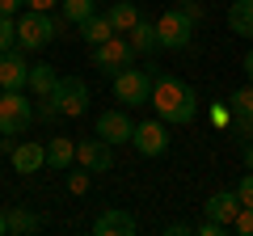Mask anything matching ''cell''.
I'll return each instance as SVG.
<instances>
[{
	"instance_id": "33",
	"label": "cell",
	"mask_w": 253,
	"mask_h": 236,
	"mask_svg": "<svg viewBox=\"0 0 253 236\" xmlns=\"http://www.w3.org/2000/svg\"><path fill=\"white\" fill-rule=\"evenodd\" d=\"M245 76H249V80H253V46H249V51H245Z\"/></svg>"
},
{
	"instance_id": "16",
	"label": "cell",
	"mask_w": 253,
	"mask_h": 236,
	"mask_svg": "<svg viewBox=\"0 0 253 236\" xmlns=\"http://www.w3.org/2000/svg\"><path fill=\"white\" fill-rule=\"evenodd\" d=\"M228 30L241 38H253V0H232L228 4Z\"/></svg>"
},
{
	"instance_id": "6",
	"label": "cell",
	"mask_w": 253,
	"mask_h": 236,
	"mask_svg": "<svg viewBox=\"0 0 253 236\" xmlns=\"http://www.w3.org/2000/svg\"><path fill=\"white\" fill-rule=\"evenodd\" d=\"M93 51V68L97 72H123V68H131L139 59V51L131 46V38L126 34H114V38H106V42H97V46H89Z\"/></svg>"
},
{
	"instance_id": "12",
	"label": "cell",
	"mask_w": 253,
	"mask_h": 236,
	"mask_svg": "<svg viewBox=\"0 0 253 236\" xmlns=\"http://www.w3.org/2000/svg\"><path fill=\"white\" fill-rule=\"evenodd\" d=\"M97 135L106 144H126L135 135V122H131L126 110H106V114H97Z\"/></svg>"
},
{
	"instance_id": "9",
	"label": "cell",
	"mask_w": 253,
	"mask_h": 236,
	"mask_svg": "<svg viewBox=\"0 0 253 236\" xmlns=\"http://www.w3.org/2000/svg\"><path fill=\"white\" fill-rule=\"evenodd\" d=\"M131 144L139 148V156H165L169 152V131H165L161 118H148V122H135Z\"/></svg>"
},
{
	"instance_id": "5",
	"label": "cell",
	"mask_w": 253,
	"mask_h": 236,
	"mask_svg": "<svg viewBox=\"0 0 253 236\" xmlns=\"http://www.w3.org/2000/svg\"><path fill=\"white\" fill-rule=\"evenodd\" d=\"M152 80H156V68H123V72H114V97L123 101L126 110L131 106H148V97H152Z\"/></svg>"
},
{
	"instance_id": "14",
	"label": "cell",
	"mask_w": 253,
	"mask_h": 236,
	"mask_svg": "<svg viewBox=\"0 0 253 236\" xmlns=\"http://www.w3.org/2000/svg\"><path fill=\"white\" fill-rule=\"evenodd\" d=\"M9 160H13V169H17V173H38L46 164V148L34 144V139H26V144H13Z\"/></svg>"
},
{
	"instance_id": "4",
	"label": "cell",
	"mask_w": 253,
	"mask_h": 236,
	"mask_svg": "<svg viewBox=\"0 0 253 236\" xmlns=\"http://www.w3.org/2000/svg\"><path fill=\"white\" fill-rule=\"evenodd\" d=\"M59 34H63V17H51V13H38V9L17 17V46L21 51H42Z\"/></svg>"
},
{
	"instance_id": "25",
	"label": "cell",
	"mask_w": 253,
	"mask_h": 236,
	"mask_svg": "<svg viewBox=\"0 0 253 236\" xmlns=\"http://www.w3.org/2000/svg\"><path fill=\"white\" fill-rule=\"evenodd\" d=\"M232 232L253 236V207H241V211H236V219H232Z\"/></svg>"
},
{
	"instance_id": "19",
	"label": "cell",
	"mask_w": 253,
	"mask_h": 236,
	"mask_svg": "<svg viewBox=\"0 0 253 236\" xmlns=\"http://www.w3.org/2000/svg\"><path fill=\"white\" fill-rule=\"evenodd\" d=\"M126 38H131V46H135L139 55H152V51H161V46H156V21H144V17H139L135 26L126 30Z\"/></svg>"
},
{
	"instance_id": "10",
	"label": "cell",
	"mask_w": 253,
	"mask_h": 236,
	"mask_svg": "<svg viewBox=\"0 0 253 236\" xmlns=\"http://www.w3.org/2000/svg\"><path fill=\"white\" fill-rule=\"evenodd\" d=\"M139 228V219L126 207H106L97 219H93V236H131Z\"/></svg>"
},
{
	"instance_id": "26",
	"label": "cell",
	"mask_w": 253,
	"mask_h": 236,
	"mask_svg": "<svg viewBox=\"0 0 253 236\" xmlns=\"http://www.w3.org/2000/svg\"><path fill=\"white\" fill-rule=\"evenodd\" d=\"M236 198H241V207H253V173H245L236 182Z\"/></svg>"
},
{
	"instance_id": "35",
	"label": "cell",
	"mask_w": 253,
	"mask_h": 236,
	"mask_svg": "<svg viewBox=\"0 0 253 236\" xmlns=\"http://www.w3.org/2000/svg\"><path fill=\"white\" fill-rule=\"evenodd\" d=\"M0 236H9V219H4V207H0Z\"/></svg>"
},
{
	"instance_id": "34",
	"label": "cell",
	"mask_w": 253,
	"mask_h": 236,
	"mask_svg": "<svg viewBox=\"0 0 253 236\" xmlns=\"http://www.w3.org/2000/svg\"><path fill=\"white\" fill-rule=\"evenodd\" d=\"M245 169H249V173H253V144H249V148H245Z\"/></svg>"
},
{
	"instance_id": "22",
	"label": "cell",
	"mask_w": 253,
	"mask_h": 236,
	"mask_svg": "<svg viewBox=\"0 0 253 236\" xmlns=\"http://www.w3.org/2000/svg\"><path fill=\"white\" fill-rule=\"evenodd\" d=\"M93 4H97V0H59V17L72 21V26H81V21L93 13Z\"/></svg>"
},
{
	"instance_id": "21",
	"label": "cell",
	"mask_w": 253,
	"mask_h": 236,
	"mask_svg": "<svg viewBox=\"0 0 253 236\" xmlns=\"http://www.w3.org/2000/svg\"><path fill=\"white\" fill-rule=\"evenodd\" d=\"M4 219H9V232L13 236H26V232H38V228H42V219H38L34 211H26V207H9Z\"/></svg>"
},
{
	"instance_id": "3",
	"label": "cell",
	"mask_w": 253,
	"mask_h": 236,
	"mask_svg": "<svg viewBox=\"0 0 253 236\" xmlns=\"http://www.w3.org/2000/svg\"><path fill=\"white\" fill-rule=\"evenodd\" d=\"M203 17L199 4H177V9L156 17V46L161 51H186L194 42V21Z\"/></svg>"
},
{
	"instance_id": "30",
	"label": "cell",
	"mask_w": 253,
	"mask_h": 236,
	"mask_svg": "<svg viewBox=\"0 0 253 236\" xmlns=\"http://www.w3.org/2000/svg\"><path fill=\"white\" fill-rule=\"evenodd\" d=\"M194 232V224H186V219H177V224H165V236H190Z\"/></svg>"
},
{
	"instance_id": "28",
	"label": "cell",
	"mask_w": 253,
	"mask_h": 236,
	"mask_svg": "<svg viewBox=\"0 0 253 236\" xmlns=\"http://www.w3.org/2000/svg\"><path fill=\"white\" fill-rule=\"evenodd\" d=\"M194 232H199V236H224V232H228V228H224V224H219V219H203V224H199V228H194Z\"/></svg>"
},
{
	"instance_id": "17",
	"label": "cell",
	"mask_w": 253,
	"mask_h": 236,
	"mask_svg": "<svg viewBox=\"0 0 253 236\" xmlns=\"http://www.w3.org/2000/svg\"><path fill=\"white\" fill-rule=\"evenodd\" d=\"M81 38L89 46H97V42H106V38H114V26H110L106 13H89V17L81 21Z\"/></svg>"
},
{
	"instance_id": "27",
	"label": "cell",
	"mask_w": 253,
	"mask_h": 236,
	"mask_svg": "<svg viewBox=\"0 0 253 236\" xmlns=\"http://www.w3.org/2000/svg\"><path fill=\"white\" fill-rule=\"evenodd\" d=\"M68 190H72V194H84V190H89V169L68 173Z\"/></svg>"
},
{
	"instance_id": "29",
	"label": "cell",
	"mask_w": 253,
	"mask_h": 236,
	"mask_svg": "<svg viewBox=\"0 0 253 236\" xmlns=\"http://www.w3.org/2000/svg\"><path fill=\"white\" fill-rule=\"evenodd\" d=\"M211 122H215V127H228V122H232V110H228L224 101H219V106H211Z\"/></svg>"
},
{
	"instance_id": "32",
	"label": "cell",
	"mask_w": 253,
	"mask_h": 236,
	"mask_svg": "<svg viewBox=\"0 0 253 236\" xmlns=\"http://www.w3.org/2000/svg\"><path fill=\"white\" fill-rule=\"evenodd\" d=\"M26 4H30V9H38V13H51L59 0H26Z\"/></svg>"
},
{
	"instance_id": "7",
	"label": "cell",
	"mask_w": 253,
	"mask_h": 236,
	"mask_svg": "<svg viewBox=\"0 0 253 236\" xmlns=\"http://www.w3.org/2000/svg\"><path fill=\"white\" fill-rule=\"evenodd\" d=\"M46 101H51L63 118H81L84 110H89V84H84L81 76H59L55 89L46 93Z\"/></svg>"
},
{
	"instance_id": "15",
	"label": "cell",
	"mask_w": 253,
	"mask_h": 236,
	"mask_svg": "<svg viewBox=\"0 0 253 236\" xmlns=\"http://www.w3.org/2000/svg\"><path fill=\"white\" fill-rule=\"evenodd\" d=\"M106 17H110V26H114V34H126V30L139 21V4L135 0H110Z\"/></svg>"
},
{
	"instance_id": "13",
	"label": "cell",
	"mask_w": 253,
	"mask_h": 236,
	"mask_svg": "<svg viewBox=\"0 0 253 236\" xmlns=\"http://www.w3.org/2000/svg\"><path fill=\"white\" fill-rule=\"evenodd\" d=\"M203 211H207V219H219L224 228H232L236 211H241V198H236V190H215L207 202H203Z\"/></svg>"
},
{
	"instance_id": "24",
	"label": "cell",
	"mask_w": 253,
	"mask_h": 236,
	"mask_svg": "<svg viewBox=\"0 0 253 236\" xmlns=\"http://www.w3.org/2000/svg\"><path fill=\"white\" fill-rule=\"evenodd\" d=\"M9 46H17V17L0 13V51H9Z\"/></svg>"
},
{
	"instance_id": "36",
	"label": "cell",
	"mask_w": 253,
	"mask_h": 236,
	"mask_svg": "<svg viewBox=\"0 0 253 236\" xmlns=\"http://www.w3.org/2000/svg\"><path fill=\"white\" fill-rule=\"evenodd\" d=\"M177 4H199V0H177Z\"/></svg>"
},
{
	"instance_id": "1",
	"label": "cell",
	"mask_w": 253,
	"mask_h": 236,
	"mask_svg": "<svg viewBox=\"0 0 253 236\" xmlns=\"http://www.w3.org/2000/svg\"><path fill=\"white\" fill-rule=\"evenodd\" d=\"M148 106L156 110L161 122H173V127H186V122H194V114H199V97H194V89H190L181 76H156Z\"/></svg>"
},
{
	"instance_id": "2",
	"label": "cell",
	"mask_w": 253,
	"mask_h": 236,
	"mask_svg": "<svg viewBox=\"0 0 253 236\" xmlns=\"http://www.w3.org/2000/svg\"><path fill=\"white\" fill-rule=\"evenodd\" d=\"M34 122V101L26 97V89H0V148L13 152L17 135H26V127Z\"/></svg>"
},
{
	"instance_id": "20",
	"label": "cell",
	"mask_w": 253,
	"mask_h": 236,
	"mask_svg": "<svg viewBox=\"0 0 253 236\" xmlns=\"http://www.w3.org/2000/svg\"><path fill=\"white\" fill-rule=\"evenodd\" d=\"M55 80H59V72H55L51 64H34L30 76H26V89L34 93V97H46V93L55 89Z\"/></svg>"
},
{
	"instance_id": "37",
	"label": "cell",
	"mask_w": 253,
	"mask_h": 236,
	"mask_svg": "<svg viewBox=\"0 0 253 236\" xmlns=\"http://www.w3.org/2000/svg\"><path fill=\"white\" fill-rule=\"evenodd\" d=\"M97 4H110V0H97Z\"/></svg>"
},
{
	"instance_id": "18",
	"label": "cell",
	"mask_w": 253,
	"mask_h": 236,
	"mask_svg": "<svg viewBox=\"0 0 253 236\" xmlns=\"http://www.w3.org/2000/svg\"><path fill=\"white\" fill-rule=\"evenodd\" d=\"M76 160V139H68V135H59V139H51V144H46V164H51V169H68V164Z\"/></svg>"
},
{
	"instance_id": "11",
	"label": "cell",
	"mask_w": 253,
	"mask_h": 236,
	"mask_svg": "<svg viewBox=\"0 0 253 236\" xmlns=\"http://www.w3.org/2000/svg\"><path fill=\"white\" fill-rule=\"evenodd\" d=\"M26 76H30V64L21 46L0 51V89H26Z\"/></svg>"
},
{
	"instance_id": "31",
	"label": "cell",
	"mask_w": 253,
	"mask_h": 236,
	"mask_svg": "<svg viewBox=\"0 0 253 236\" xmlns=\"http://www.w3.org/2000/svg\"><path fill=\"white\" fill-rule=\"evenodd\" d=\"M21 4H26V0H0V13H4V17H17Z\"/></svg>"
},
{
	"instance_id": "8",
	"label": "cell",
	"mask_w": 253,
	"mask_h": 236,
	"mask_svg": "<svg viewBox=\"0 0 253 236\" xmlns=\"http://www.w3.org/2000/svg\"><path fill=\"white\" fill-rule=\"evenodd\" d=\"M76 164L89 173H106L114 169V144H106V139H76Z\"/></svg>"
},
{
	"instance_id": "23",
	"label": "cell",
	"mask_w": 253,
	"mask_h": 236,
	"mask_svg": "<svg viewBox=\"0 0 253 236\" xmlns=\"http://www.w3.org/2000/svg\"><path fill=\"white\" fill-rule=\"evenodd\" d=\"M228 110H232V114H245V118H253V80L245 84V89H236L232 97H228Z\"/></svg>"
}]
</instances>
